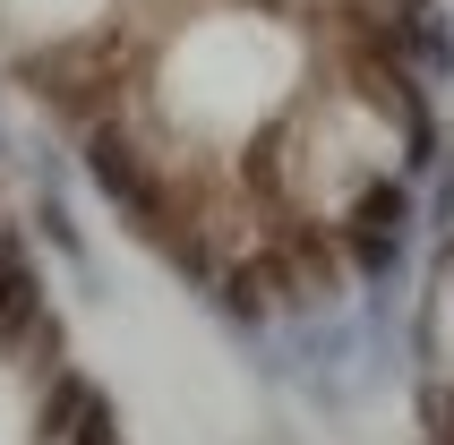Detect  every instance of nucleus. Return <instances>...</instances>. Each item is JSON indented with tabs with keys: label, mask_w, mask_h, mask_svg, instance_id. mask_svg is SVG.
I'll return each instance as SVG.
<instances>
[{
	"label": "nucleus",
	"mask_w": 454,
	"mask_h": 445,
	"mask_svg": "<svg viewBox=\"0 0 454 445\" xmlns=\"http://www.w3.org/2000/svg\"><path fill=\"white\" fill-rule=\"evenodd\" d=\"M301 69L292 35L266 18H206L189 26L163 60V103H172L189 129H257L283 103Z\"/></svg>",
	"instance_id": "f257e3e1"
},
{
	"label": "nucleus",
	"mask_w": 454,
	"mask_h": 445,
	"mask_svg": "<svg viewBox=\"0 0 454 445\" xmlns=\"http://www.w3.org/2000/svg\"><path fill=\"white\" fill-rule=\"evenodd\" d=\"M0 445H18V394L0 386Z\"/></svg>",
	"instance_id": "20e7f679"
},
{
	"label": "nucleus",
	"mask_w": 454,
	"mask_h": 445,
	"mask_svg": "<svg viewBox=\"0 0 454 445\" xmlns=\"http://www.w3.org/2000/svg\"><path fill=\"white\" fill-rule=\"evenodd\" d=\"M26 26H77V18H95L103 0H9Z\"/></svg>",
	"instance_id": "f03ea898"
},
{
	"label": "nucleus",
	"mask_w": 454,
	"mask_h": 445,
	"mask_svg": "<svg viewBox=\"0 0 454 445\" xmlns=\"http://www.w3.org/2000/svg\"><path fill=\"white\" fill-rule=\"evenodd\" d=\"M437 343H446V360H454V283H446V300H437Z\"/></svg>",
	"instance_id": "7ed1b4c3"
}]
</instances>
